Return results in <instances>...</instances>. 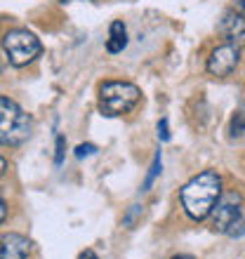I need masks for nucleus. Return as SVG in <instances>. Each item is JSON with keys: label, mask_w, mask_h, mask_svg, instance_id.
I'll list each match as a JSON object with an SVG mask.
<instances>
[{"label": "nucleus", "mask_w": 245, "mask_h": 259, "mask_svg": "<svg viewBox=\"0 0 245 259\" xmlns=\"http://www.w3.org/2000/svg\"><path fill=\"white\" fill-rule=\"evenodd\" d=\"M182 207L193 222L210 217L212 207L222 196V177L215 170H205L182 186Z\"/></svg>", "instance_id": "obj_1"}, {"label": "nucleus", "mask_w": 245, "mask_h": 259, "mask_svg": "<svg viewBox=\"0 0 245 259\" xmlns=\"http://www.w3.org/2000/svg\"><path fill=\"white\" fill-rule=\"evenodd\" d=\"M31 137V118L17 102L0 97V144L19 146Z\"/></svg>", "instance_id": "obj_2"}, {"label": "nucleus", "mask_w": 245, "mask_h": 259, "mask_svg": "<svg viewBox=\"0 0 245 259\" xmlns=\"http://www.w3.org/2000/svg\"><path fill=\"white\" fill-rule=\"evenodd\" d=\"M139 88L132 82L109 80L99 85V109L106 116H123L139 104Z\"/></svg>", "instance_id": "obj_3"}, {"label": "nucleus", "mask_w": 245, "mask_h": 259, "mask_svg": "<svg viewBox=\"0 0 245 259\" xmlns=\"http://www.w3.org/2000/svg\"><path fill=\"white\" fill-rule=\"evenodd\" d=\"M240 193L238 191H229L222 193L219 200L212 207L210 217H212V226L215 231L226 233V236H240L245 229V219H243V210H240Z\"/></svg>", "instance_id": "obj_4"}, {"label": "nucleus", "mask_w": 245, "mask_h": 259, "mask_svg": "<svg viewBox=\"0 0 245 259\" xmlns=\"http://www.w3.org/2000/svg\"><path fill=\"white\" fill-rule=\"evenodd\" d=\"M3 48H5L10 64L12 66H26L28 62H33L35 57L40 55V40L35 38L31 31L24 28H14L3 38Z\"/></svg>", "instance_id": "obj_5"}, {"label": "nucleus", "mask_w": 245, "mask_h": 259, "mask_svg": "<svg viewBox=\"0 0 245 259\" xmlns=\"http://www.w3.org/2000/svg\"><path fill=\"white\" fill-rule=\"evenodd\" d=\"M238 59H240V50L236 45H219V48L212 50V55L208 57V73L210 75H229L233 68L238 66Z\"/></svg>", "instance_id": "obj_6"}, {"label": "nucleus", "mask_w": 245, "mask_h": 259, "mask_svg": "<svg viewBox=\"0 0 245 259\" xmlns=\"http://www.w3.org/2000/svg\"><path fill=\"white\" fill-rule=\"evenodd\" d=\"M219 33L224 35L229 45H236L238 50L245 48V14L236 12V10L224 12L219 21Z\"/></svg>", "instance_id": "obj_7"}, {"label": "nucleus", "mask_w": 245, "mask_h": 259, "mask_svg": "<svg viewBox=\"0 0 245 259\" xmlns=\"http://www.w3.org/2000/svg\"><path fill=\"white\" fill-rule=\"evenodd\" d=\"M31 252V240L21 233H5L0 238V259H26Z\"/></svg>", "instance_id": "obj_8"}, {"label": "nucleus", "mask_w": 245, "mask_h": 259, "mask_svg": "<svg viewBox=\"0 0 245 259\" xmlns=\"http://www.w3.org/2000/svg\"><path fill=\"white\" fill-rule=\"evenodd\" d=\"M125 45H128L125 24H123V21H113V24H111V35H109V40H106V50L116 55V52H123V50H125Z\"/></svg>", "instance_id": "obj_9"}, {"label": "nucleus", "mask_w": 245, "mask_h": 259, "mask_svg": "<svg viewBox=\"0 0 245 259\" xmlns=\"http://www.w3.org/2000/svg\"><path fill=\"white\" fill-rule=\"evenodd\" d=\"M231 137L233 139H238V137L245 135V113L243 111H236V116L231 118Z\"/></svg>", "instance_id": "obj_10"}, {"label": "nucleus", "mask_w": 245, "mask_h": 259, "mask_svg": "<svg viewBox=\"0 0 245 259\" xmlns=\"http://www.w3.org/2000/svg\"><path fill=\"white\" fill-rule=\"evenodd\" d=\"M160 175V153H158L156 158H153V165H151V172H149V177H146V182H144V191H149L151 184H153V179Z\"/></svg>", "instance_id": "obj_11"}, {"label": "nucleus", "mask_w": 245, "mask_h": 259, "mask_svg": "<svg viewBox=\"0 0 245 259\" xmlns=\"http://www.w3.org/2000/svg\"><path fill=\"white\" fill-rule=\"evenodd\" d=\"M95 151H97V149L92 146V144H80V146L75 149V156H78V158H85V156H92Z\"/></svg>", "instance_id": "obj_12"}, {"label": "nucleus", "mask_w": 245, "mask_h": 259, "mask_svg": "<svg viewBox=\"0 0 245 259\" xmlns=\"http://www.w3.org/2000/svg\"><path fill=\"white\" fill-rule=\"evenodd\" d=\"M158 137H160L163 142H168V139H170V127H168V120H165V118L158 123Z\"/></svg>", "instance_id": "obj_13"}, {"label": "nucleus", "mask_w": 245, "mask_h": 259, "mask_svg": "<svg viewBox=\"0 0 245 259\" xmlns=\"http://www.w3.org/2000/svg\"><path fill=\"white\" fill-rule=\"evenodd\" d=\"M57 163L64 160V137H57V156H55Z\"/></svg>", "instance_id": "obj_14"}, {"label": "nucleus", "mask_w": 245, "mask_h": 259, "mask_svg": "<svg viewBox=\"0 0 245 259\" xmlns=\"http://www.w3.org/2000/svg\"><path fill=\"white\" fill-rule=\"evenodd\" d=\"M5 217H7V205H5V200L0 198V222H5Z\"/></svg>", "instance_id": "obj_15"}, {"label": "nucleus", "mask_w": 245, "mask_h": 259, "mask_svg": "<svg viewBox=\"0 0 245 259\" xmlns=\"http://www.w3.org/2000/svg\"><path fill=\"white\" fill-rule=\"evenodd\" d=\"M80 259H99V257H97L95 250H85V252H80Z\"/></svg>", "instance_id": "obj_16"}, {"label": "nucleus", "mask_w": 245, "mask_h": 259, "mask_svg": "<svg viewBox=\"0 0 245 259\" xmlns=\"http://www.w3.org/2000/svg\"><path fill=\"white\" fill-rule=\"evenodd\" d=\"M233 5H236V12L245 14V0H233Z\"/></svg>", "instance_id": "obj_17"}, {"label": "nucleus", "mask_w": 245, "mask_h": 259, "mask_svg": "<svg viewBox=\"0 0 245 259\" xmlns=\"http://www.w3.org/2000/svg\"><path fill=\"white\" fill-rule=\"evenodd\" d=\"M5 170H7V163H5V158L0 156V177L5 175Z\"/></svg>", "instance_id": "obj_18"}, {"label": "nucleus", "mask_w": 245, "mask_h": 259, "mask_svg": "<svg viewBox=\"0 0 245 259\" xmlns=\"http://www.w3.org/2000/svg\"><path fill=\"white\" fill-rule=\"evenodd\" d=\"M172 259H193L191 254H177V257H172Z\"/></svg>", "instance_id": "obj_19"}, {"label": "nucleus", "mask_w": 245, "mask_h": 259, "mask_svg": "<svg viewBox=\"0 0 245 259\" xmlns=\"http://www.w3.org/2000/svg\"><path fill=\"white\" fill-rule=\"evenodd\" d=\"M61 3H66V0H61Z\"/></svg>", "instance_id": "obj_20"}, {"label": "nucleus", "mask_w": 245, "mask_h": 259, "mask_svg": "<svg viewBox=\"0 0 245 259\" xmlns=\"http://www.w3.org/2000/svg\"><path fill=\"white\" fill-rule=\"evenodd\" d=\"M0 68H3V66H0Z\"/></svg>", "instance_id": "obj_21"}]
</instances>
